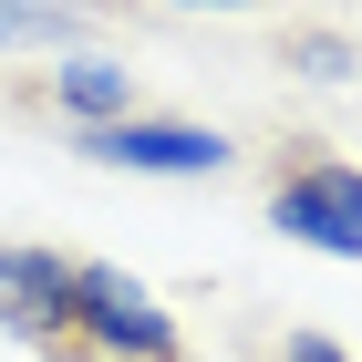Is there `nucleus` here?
I'll list each match as a JSON object with an SVG mask.
<instances>
[{"label":"nucleus","instance_id":"7","mask_svg":"<svg viewBox=\"0 0 362 362\" xmlns=\"http://www.w3.org/2000/svg\"><path fill=\"white\" fill-rule=\"evenodd\" d=\"M290 73H310V83H352V42H341V31H290Z\"/></svg>","mask_w":362,"mask_h":362},{"label":"nucleus","instance_id":"1","mask_svg":"<svg viewBox=\"0 0 362 362\" xmlns=\"http://www.w3.org/2000/svg\"><path fill=\"white\" fill-rule=\"evenodd\" d=\"M73 352L83 362H187L176 310L114 259H73Z\"/></svg>","mask_w":362,"mask_h":362},{"label":"nucleus","instance_id":"4","mask_svg":"<svg viewBox=\"0 0 362 362\" xmlns=\"http://www.w3.org/2000/svg\"><path fill=\"white\" fill-rule=\"evenodd\" d=\"M0 332L21 341V352L83 362V352H73V259H62V249L0 238Z\"/></svg>","mask_w":362,"mask_h":362},{"label":"nucleus","instance_id":"9","mask_svg":"<svg viewBox=\"0 0 362 362\" xmlns=\"http://www.w3.org/2000/svg\"><path fill=\"white\" fill-rule=\"evenodd\" d=\"M187 11H259V0H187Z\"/></svg>","mask_w":362,"mask_h":362},{"label":"nucleus","instance_id":"5","mask_svg":"<svg viewBox=\"0 0 362 362\" xmlns=\"http://www.w3.org/2000/svg\"><path fill=\"white\" fill-rule=\"evenodd\" d=\"M52 114L83 135V124H114V114H145L135 104V73L104 52H52Z\"/></svg>","mask_w":362,"mask_h":362},{"label":"nucleus","instance_id":"8","mask_svg":"<svg viewBox=\"0 0 362 362\" xmlns=\"http://www.w3.org/2000/svg\"><path fill=\"white\" fill-rule=\"evenodd\" d=\"M279 362H352V352H341L332 332H290V341H279Z\"/></svg>","mask_w":362,"mask_h":362},{"label":"nucleus","instance_id":"6","mask_svg":"<svg viewBox=\"0 0 362 362\" xmlns=\"http://www.w3.org/2000/svg\"><path fill=\"white\" fill-rule=\"evenodd\" d=\"M93 31V0H0V52H73Z\"/></svg>","mask_w":362,"mask_h":362},{"label":"nucleus","instance_id":"2","mask_svg":"<svg viewBox=\"0 0 362 362\" xmlns=\"http://www.w3.org/2000/svg\"><path fill=\"white\" fill-rule=\"evenodd\" d=\"M269 228L290 249H321V259H362V166L321 156V145H290L269 166Z\"/></svg>","mask_w":362,"mask_h":362},{"label":"nucleus","instance_id":"3","mask_svg":"<svg viewBox=\"0 0 362 362\" xmlns=\"http://www.w3.org/2000/svg\"><path fill=\"white\" fill-rule=\"evenodd\" d=\"M73 156L93 166H124V176H228L238 145L218 124H187V114H114V124H83Z\"/></svg>","mask_w":362,"mask_h":362}]
</instances>
